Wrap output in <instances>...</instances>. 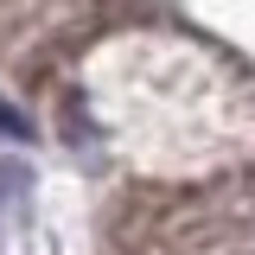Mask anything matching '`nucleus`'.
<instances>
[{
	"label": "nucleus",
	"instance_id": "nucleus-1",
	"mask_svg": "<svg viewBox=\"0 0 255 255\" xmlns=\"http://www.w3.org/2000/svg\"><path fill=\"white\" fill-rule=\"evenodd\" d=\"M0 128H6V134H13V140H26V122H19V115H13V109H0Z\"/></svg>",
	"mask_w": 255,
	"mask_h": 255
}]
</instances>
